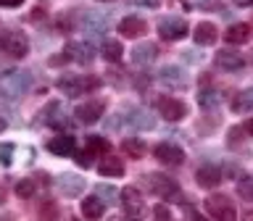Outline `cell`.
<instances>
[{"label":"cell","mask_w":253,"mask_h":221,"mask_svg":"<svg viewBox=\"0 0 253 221\" xmlns=\"http://www.w3.org/2000/svg\"><path fill=\"white\" fill-rule=\"evenodd\" d=\"M243 221H253V211H245L243 213Z\"/></svg>","instance_id":"42"},{"label":"cell","mask_w":253,"mask_h":221,"mask_svg":"<svg viewBox=\"0 0 253 221\" xmlns=\"http://www.w3.org/2000/svg\"><path fill=\"white\" fill-rule=\"evenodd\" d=\"M198 103H201L203 108H211V106H216V92H211V90H203L201 95H198Z\"/></svg>","instance_id":"33"},{"label":"cell","mask_w":253,"mask_h":221,"mask_svg":"<svg viewBox=\"0 0 253 221\" xmlns=\"http://www.w3.org/2000/svg\"><path fill=\"white\" fill-rule=\"evenodd\" d=\"M237 5H253V0H235Z\"/></svg>","instance_id":"43"},{"label":"cell","mask_w":253,"mask_h":221,"mask_svg":"<svg viewBox=\"0 0 253 221\" xmlns=\"http://www.w3.org/2000/svg\"><path fill=\"white\" fill-rule=\"evenodd\" d=\"M158 79H161L164 84L174 87V90H185V87L190 84L187 74H185V71H182L179 66H164L161 71H158Z\"/></svg>","instance_id":"16"},{"label":"cell","mask_w":253,"mask_h":221,"mask_svg":"<svg viewBox=\"0 0 253 221\" xmlns=\"http://www.w3.org/2000/svg\"><path fill=\"white\" fill-rule=\"evenodd\" d=\"M103 211H106V203H103L98 195H90V197L82 200V216L87 221H98L103 216Z\"/></svg>","instance_id":"23"},{"label":"cell","mask_w":253,"mask_h":221,"mask_svg":"<svg viewBox=\"0 0 253 221\" xmlns=\"http://www.w3.org/2000/svg\"><path fill=\"white\" fill-rule=\"evenodd\" d=\"M158 110H161V116L166 118V121H182V118L187 116V106L182 103L179 98H161L158 100Z\"/></svg>","instance_id":"10"},{"label":"cell","mask_w":253,"mask_h":221,"mask_svg":"<svg viewBox=\"0 0 253 221\" xmlns=\"http://www.w3.org/2000/svg\"><path fill=\"white\" fill-rule=\"evenodd\" d=\"M122 150H124L129 158H134V161H140V158L148 153V145H145L142 140H137V137H126V140L122 142Z\"/></svg>","instance_id":"26"},{"label":"cell","mask_w":253,"mask_h":221,"mask_svg":"<svg viewBox=\"0 0 253 221\" xmlns=\"http://www.w3.org/2000/svg\"><path fill=\"white\" fill-rule=\"evenodd\" d=\"M29 84H32L29 71H8V74L0 76V92H3L5 100L21 98V95L29 90Z\"/></svg>","instance_id":"1"},{"label":"cell","mask_w":253,"mask_h":221,"mask_svg":"<svg viewBox=\"0 0 253 221\" xmlns=\"http://www.w3.org/2000/svg\"><path fill=\"white\" fill-rule=\"evenodd\" d=\"M11 155H13V145H11V142L0 145V163H3V166H11Z\"/></svg>","instance_id":"34"},{"label":"cell","mask_w":253,"mask_h":221,"mask_svg":"<svg viewBox=\"0 0 253 221\" xmlns=\"http://www.w3.org/2000/svg\"><path fill=\"white\" fill-rule=\"evenodd\" d=\"M190 221H209V219L201 216V213H193V216H190Z\"/></svg>","instance_id":"40"},{"label":"cell","mask_w":253,"mask_h":221,"mask_svg":"<svg viewBox=\"0 0 253 221\" xmlns=\"http://www.w3.org/2000/svg\"><path fill=\"white\" fill-rule=\"evenodd\" d=\"M87 150L95 153V155H108L111 145H108V140L98 137V134H90V137H87Z\"/></svg>","instance_id":"28"},{"label":"cell","mask_w":253,"mask_h":221,"mask_svg":"<svg viewBox=\"0 0 253 221\" xmlns=\"http://www.w3.org/2000/svg\"><path fill=\"white\" fill-rule=\"evenodd\" d=\"M95 195H98L103 203H108V205H114L116 197H119L116 187H111V184H98V187H95Z\"/></svg>","instance_id":"29"},{"label":"cell","mask_w":253,"mask_h":221,"mask_svg":"<svg viewBox=\"0 0 253 221\" xmlns=\"http://www.w3.org/2000/svg\"><path fill=\"white\" fill-rule=\"evenodd\" d=\"M237 195L243 200L253 203V177H240V182H237Z\"/></svg>","instance_id":"30"},{"label":"cell","mask_w":253,"mask_h":221,"mask_svg":"<svg viewBox=\"0 0 253 221\" xmlns=\"http://www.w3.org/2000/svg\"><path fill=\"white\" fill-rule=\"evenodd\" d=\"M156 58H158V47L153 42H140L132 47V63H137V66H148Z\"/></svg>","instance_id":"21"},{"label":"cell","mask_w":253,"mask_h":221,"mask_svg":"<svg viewBox=\"0 0 253 221\" xmlns=\"http://www.w3.org/2000/svg\"><path fill=\"white\" fill-rule=\"evenodd\" d=\"M251 37H253V27L245 21L232 24V27L224 32V42H229V45H245V42H251Z\"/></svg>","instance_id":"18"},{"label":"cell","mask_w":253,"mask_h":221,"mask_svg":"<svg viewBox=\"0 0 253 221\" xmlns=\"http://www.w3.org/2000/svg\"><path fill=\"white\" fill-rule=\"evenodd\" d=\"M42 213H40V216H42L45 221H58V208H55V203H42V208H40Z\"/></svg>","instance_id":"32"},{"label":"cell","mask_w":253,"mask_h":221,"mask_svg":"<svg viewBox=\"0 0 253 221\" xmlns=\"http://www.w3.org/2000/svg\"><path fill=\"white\" fill-rule=\"evenodd\" d=\"M0 50H3L8 58H24L29 53V37L19 29H8L0 35Z\"/></svg>","instance_id":"4"},{"label":"cell","mask_w":253,"mask_h":221,"mask_svg":"<svg viewBox=\"0 0 253 221\" xmlns=\"http://www.w3.org/2000/svg\"><path fill=\"white\" fill-rule=\"evenodd\" d=\"M103 110H106V103L103 100H87V103H82V106H77L74 116L82 124H95L103 116Z\"/></svg>","instance_id":"12"},{"label":"cell","mask_w":253,"mask_h":221,"mask_svg":"<svg viewBox=\"0 0 253 221\" xmlns=\"http://www.w3.org/2000/svg\"><path fill=\"white\" fill-rule=\"evenodd\" d=\"M243 129H245V134H251V137H253V116H251L248 121L243 124Z\"/></svg>","instance_id":"39"},{"label":"cell","mask_w":253,"mask_h":221,"mask_svg":"<svg viewBox=\"0 0 253 221\" xmlns=\"http://www.w3.org/2000/svg\"><path fill=\"white\" fill-rule=\"evenodd\" d=\"M63 53L69 55V61H77V63H90L95 58V47L90 42H69Z\"/></svg>","instance_id":"20"},{"label":"cell","mask_w":253,"mask_h":221,"mask_svg":"<svg viewBox=\"0 0 253 221\" xmlns=\"http://www.w3.org/2000/svg\"><path fill=\"white\" fill-rule=\"evenodd\" d=\"M21 3H24V0H0V5H5V8H16Z\"/></svg>","instance_id":"38"},{"label":"cell","mask_w":253,"mask_h":221,"mask_svg":"<svg viewBox=\"0 0 253 221\" xmlns=\"http://www.w3.org/2000/svg\"><path fill=\"white\" fill-rule=\"evenodd\" d=\"M47 150H50L53 155H61V158H69L77 153V140L71 137V134H58V137H53L47 142Z\"/></svg>","instance_id":"17"},{"label":"cell","mask_w":253,"mask_h":221,"mask_svg":"<svg viewBox=\"0 0 253 221\" xmlns=\"http://www.w3.org/2000/svg\"><path fill=\"white\" fill-rule=\"evenodd\" d=\"M122 55H124V47H122L119 39H108V42L103 45V58H106L108 63H119Z\"/></svg>","instance_id":"27"},{"label":"cell","mask_w":253,"mask_h":221,"mask_svg":"<svg viewBox=\"0 0 253 221\" xmlns=\"http://www.w3.org/2000/svg\"><path fill=\"white\" fill-rule=\"evenodd\" d=\"M58 90L66 92L69 98H77V95H84V92H92L100 87V79L98 76H77V74H63L58 76Z\"/></svg>","instance_id":"2"},{"label":"cell","mask_w":253,"mask_h":221,"mask_svg":"<svg viewBox=\"0 0 253 221\" xmlns=\"http://www.w3.org/2000/svg\"><path fill=\"white\" fill-rule=\"evenodd\" d=\"M82 27H84V32H90V35H100V32L108 27V16L98 13V11H87L84 19H82Z\"/></svg>","instance_id":"22"},{"label":"cell","mask_w":253,"mask_h":221,"mask_svg":"<svg viewBox=\"0 0 253 221\" xmlns=\"http://www.w3.org/2000/svg\"><path fill=\"white\" fill-rule=\"evenodd\" d=\"M153 216H156V221H171V211L161 203V205H156V208H153Z\"/></svg>","instance_id":"35"},{"label":"cell","mask_w":253,"mask_h":221,"mask_svg":"<svg viewBox=\"0 0 253 221\" xmlns=\"http://www.w3.org/2000/svg\"><path fill=\"white\" fill-rule=\"evenodd\" d=\"M55 184H58L61 195H66V197H79V195L84 192L87 182L79 177V174H58V177H55Z\"/></svg>","instance_id":"9"},{"label":"cell","mask_w":253,"mask_h":221,"mask_svg":"<svg viewBox=\"0 0 253 221\" xmlns=\"http://www.w3.org/2000/svg\"><path fill=\"white\" fill-rule=\"evenodd\" d=\"M148 32V24L145 19H140V16H124L122 21H119V35L122 37H129V39H137Z\"/></svg>","instance_id":"13"},{"label":"cell","mask_w":253,"mask_h":221,"mask_svg":"<svg viewBox=\"0 0 253 221\" xmlns=\"http://www.w3.org/2000/svg\"><path fill=\"white\" fill-rule=\"evenodd\" d=\"M0 221H16V219L11 216V213H0Z\"/></svg>","instance_id":"41"},{"label":"cell","mask_w":253,"mask_h":221,"mask_svg":"<svg viewBox=\"0 0 253 221\" xmlns=\"http://www.w3.org/2000/svg\"><path fill=\"white\" fill-rule=\"evenodd\" d=\"M35 189H37L35 187V179H19V182H16V195L24 197V200L35 195Z\"/></svg>","instance_id":"31"},{"label":"cell","mask_w":253,"mask_h":221,"mask_svg":"<svg viewBox=\"0 0 253 221\" xmlns=\"http://www.w3.org/2000/svg\"><path fill=\"white\" fill-rule=\"evenodd\" d=\"M153 155H156V161L164 163V166H182L185 163V150L179 145H174V142H158L153 147Z\"/></svg>","instance_id":"8"},{"label":"cell","mask_w":253,"mask_h":221,"mask_svg":"<svg viewBox=\"0 0 253 221\" xmlns=\"http://www.w3.org/2000/svg\"><path fill=\"white\" fill-rule=\"evenodd\" d=\"M122 118L132 126V129H153V126H156L153 116H150L145 108H137V106H132V108L126 110V113H124Z\"/></svg>","instance_id":"15"},{"label":"cell","mask_w":253,"mask_h":221,"mask_svg":"<svg viewBox=\"0 0 253 221\" xmlns=\"http://www.w3.org/2000/svg\"><path fill=\"white\" fill-rule=\"evenodd\" d=\"M213 63H216V69L221 71H240L245 66V58L237 50H232V47H224V50H219L216 55H213Z\"/></svg>","instance_id":"11"},{"label":"cell","mask_w":253,"mask_h":221,"mask_svg":"<svg viewBox=\"0 0 253 221\" xmlns=\"http://www.w3.org/2000/svg\"><path fill=\"white\" fill-rule=\"evenodd\" d=\"M219 37V29L213 21H198L195 29H193V39L198 45H213Z\"/></svg>","instance_id":"19"},{"label":"cell","mask_w":253,"mask_h":221,"mask_svg":"<svg viewBox=\"0 0 253 221\" xmlns=\"http://www.w3.org/2000/svg\"><path fill=\"white\" fill-rule=\"evenodd\" d=\"M132 5H142V8H158L161 0H129Z\"/></svg>","instance_id":"37"},{"label":"cell","mask_w":253,"mask_h":221,"mask_svg":"<svg viewBox=\"0 0 253 221\" xmlns=\"http://www.w3.org/2000/svg\"><path fill=\"white\" fill-rule=\"evenodd\" d=\"M145 184L153 195L164 197V200H171V197H179V184L174 182L171 177L166 174H148L145 177Z\"/></svg>","instance_id":"7"},{"label":"cell","mask_w":253,"mask_h":221,"mask_svg":"<svg viewBox=\"0 0 253 221\" xmlns=\"http://www.w3.org/2000/svg\"><path fill=\"white\" fill-rule=\"evenodd\" d=\"M119 197H122L124 216L129 221H142L148 216V205H145V200H142V195H140L137 187H124Z\"/></svg>","instance_id":"5"},{"label":"cell","mask_w":253,"mask_h":221,"mask_svg":"<svg viewBox=\"0 0 253 221\" xmlns=\"http://www.w3.org/2000/svg\"><path fill=\"white\" fill-rule=\"evenodd\" d=\"M3 203H5V189L0 187V205H3Z\"/></svg>","instance_id":"44"},{"label":"cell","mask_w":253,"mask_h":221,"mask_svg":"<svg viewBox=\"0 0 253 221\" xmlns=\"http://www.w3.org/2000/svg\"><path fill=\"white\" fill-rule=\"evenodd\" d=\"M98 3H116V0H98Z\"/></svg>","instance_id":"46"},{"label":"cell","mask_w":253,"mask_h":221,"mask_svg":"<svg viewBox=\"0 0 253 221\" xmlns=\"http://www.w3.org/2000/svg\"><path fill=\"white\" fill-rule=\"evenodd\" d=\"M235 110V113H251L253 110V87H248V90H240L232 98V106H229Z\"/></svg>","instance_id":"24"},{"label":"cell","mask_w":253,"mask_h":221,"mask_svg":"<svg viewBox=\"0 0 253 221\" xmlns=\"http://www.w3.org/2000/svg\"><path fill=\"white\" fill-rule=\"evenodd\" d=\"M98 171H100V177L116 179V177H124V163H122V158H114V155H108L106 161H103V163L98 166Z\"/></svg>","instance_id":"25"},{"label":"cell","mask_w":253,"mask_h":221,"mask_svg":"<svg viewBox=\"0 0 253 221\" xmlns=\"http://www.w3.org/2000/svg\"><path fill=\"white\" fill-rule=\"evenodd\" d=\"M195 182L203 189H216L219 182H221V169H219V166H213V163H203L201 169L195 171Z\"/></svg>","instance_id":"14"},{"label":"cell","mask_w":253,"mask_h":221,"mask_svg":"<svg viewBox=\"0 0 253 221\" xmlns=\"http://www.w3.org/2000/svg\"><path fill=\"white\" fill-rule=\"evenodd\" d=\"M5 126H8V124H5V118H3V116H0V132H3V129H5Z\"/></svg>","instance_id":"45"},{"label":"cell","mask_w":253,"mask_h":221,"mask_svg":"<svg viewBox=\"0 0 253 221\" xmlns=\"http://www.w3.org/2000/svg\"><path fill=\"white\" fill-rule=\"evenodd\" d=\"M206 211H209V216L213 221H237V208H235V203L229 200L227 195H221V192H213L206 197Z\"/></svg>","instance_id":"3"},{"label":"cell","mask_w":253,"mask_h":221,"mask_svg":"<svg viewBox=\"0 0 253 221\" xmlns=\"http://www.w3.org/2000/svg\"><path fill=\"white\" fill-rule=\"evenodd\" d=\"M190 35V27L182 16H164L158 19V37L166 39V42H177V39H185Z\"/></svg>","instance_id":"6"},{"label":"cell","mask_w":253,"mask_h":221,"mask_svg":"<svg viewBox=\"0 0 253 221\" xmlns=\"http://www.w3.org/2000/svg\"><path fill=\"white\" fill-rule=\"evenodd\" d=\"M92 158H95V153H90V150L84 147V153L77 155V163L82 166V169H90V166H92Z\"/></svg>","instance_id":"36"}]
</instances>
